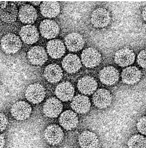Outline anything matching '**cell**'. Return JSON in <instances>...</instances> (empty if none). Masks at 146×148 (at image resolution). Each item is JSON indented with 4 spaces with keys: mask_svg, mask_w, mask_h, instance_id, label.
<instances>
[{
    "mask_svg": "<svg viewBox=\"0 0 146 148\" xmlns=\"http://www.w3.org/2000/svg\"><path fill=\"white\" fill-rule=\"evenodd\" d=\"M63 105L58 99L52 97L48 99L43 106L44 114L47 117L54 118L58 117L62 112Z\"/></svg>",
    "mask_w": 146,
    "mask_h": 148,
    "instance_id": "cell-5",
    "label": "cell"
},
{
    "mask_svg": "<svg viewBox=\"0 0 146 148\" xmlns=\"http://www.w3.org/2000/svg\"><path fill=\"white\" fill-rule=\"evenodd\" d=\"M65 45L70 51L75 52L82 49L84 44V40L78 33L73 32L66 35L64 39Z\"/></svg>",
    "mask_w": 146,
    "mask_h": 148,
    "instance_id": "cell-13",
    "label": "cell"
},
{
    "mask_svg": "<svg viewBox=\"0 0 146 148\" xmlns=\"http://www.w3.org/2000/svg\"><path fill=\"white\" fill-rule=\"evenodd\" d=\"M102 57L100 53L92 47L84 50L81 55V60L86 67L93 68L98 66L101 62Z\"/></svg>",
    "mask_w": 146,
    "mask_h": 148,
    "instance_id": "cell-2",
    "label": "cell"
},
{
    "mask_svg": "<svg viewBox=\"0 0 146 148\" xmlns=\"http://www.w3.org/2000/svg\"><path fill=\"white\" fill-rule=\"evenodd\" d=\"M41 14L47 18H51L56 16L60 11V6L57 1H43L40 5Z\"/></svg>",
    "mask_w": 146,
    "mask_h": 148,
    "instance_id": "cell-26",
    "label": "cell"
},
{
    "mask_svg": "<svg viewBox=\"0 0 146 148\" xmlns=\"http://www.w3.org/2000/svg\"><path fill=\"white\" fill-rule=\"evenodd\" d=\"M45 94V91L42 85L34 83L28 87L26 90L25 96L29 102L34 104H38L44 99Z\"/></svg>",
    "mask_w": 146,
    "mask_h": 148,
    "instance_id": "cell-3",
    "label": "cell"
},
{
    "mask_svg": "<svg viewBox=\"0 0 146 148\" xmlns=\"http://www.w3.org/2000/svg\"><path fill=\"white\" fill-rule=\"evenodd\" d=\"M32 108L27 102L22 101H17L12 106L11 112L16 119L22 121L27 119L30 116Z\"/></svg>",
    "mask_w": 146,
    "mask_h": 148,
    "instance_id": "cell-6",
    "label": "cell"
},
{
    "mask_svg": "<svg viewBox=\"0 0 146 148\" xmlns=\"http://www.w3.org/2000/svg\"><path fill=\"white\" fill-rule=\"evenodd\" d=\"M30 3L34 5H38L40 4V1H30Z\"/></svg>",
    "mask_w": 146,
    "mask_h": 148,
    "instance_id": "cell-34",
    "label": "cell"
},
{
    "mask_svg": "<svg viewBox=\"0 0 146 148\" xmlns=\"http://www.w3.org/2000/svg\"><path fill=\"white\" fill-rule=\"evenodd\" d=\"M136 127L139 132L146 136V116H143L139 120L136 124Z\"/></svg>",
    "mask_w": 146,
    "mask_h": 148,
    "instance_id": "cell-28",
    "label": "cell"
},
{
    "mask_svg": "<svg viewBox=\"0 0 146 148\" xmlns=\"http://www.w3.org/2000/svg\"><path fill=\"white\" fill-rule=\"evenodd\" d=\"M135 59L133 51L128 48H124L118 50L115 53L114 61L121 67H125L132 64Z\"/></svg>",
    "mask_w": 146,
    "mask_h": 148,
    "instance_id": "cell-11",
    "label": "cell"
},
{
    "mask_svg": "<svg viewBox=\"0 0 146 148\" xmlns=\"http://www.w3.org/2000/svg\"><path fill=\"white\" fill-rule=\"evenodd\" d=\"M60 125L64 129L68 130L75 128L78 123V118L77 114L70 110L63 112L59 119Z\"/></svg>",
    "mask_w": 146,
    "mask_h": 148,
    "instance_id": "cell-15",
    "label": "cell"
},
{
    "mask_svg": "<svg viewBox=\"0 0 146 148\" xmlns=\"http://www.w3.org/2000/svg\"><path fill=\"white\" fill-rule=\"evenodd\" d=\"M55 93L60 100L63 101H67L73 99L74 93V88L69 82H62L57 86Z\"/></svg>",
    "mask_w": 146,
    "mask_h": 148,
    "instance_id": "cell-17",
    "label": "cell"
},
{
    "mask_svg": "<svg viewBox=\"0 0 146 148\" xmlns=\"http://www.w3.org/2000/svg\"><path fill=\"white\" fill-rule=\"evenodd\" d=\"M26 2L25 1H15L14 2V3L15 4H16L17 5H24L25 4V3Z\"/></svg>",
    "mask_w": 146,
    "mask_h": 148,
    "instance_id": "cell-33",
    "label": "cell"
},
{
    "mask_svg": "<svg viewBox=\"0 0 146 148\" xmlns=\"http://www.w3.org/2000/svg\"><path fill=\"white\" fill-rule=\"evenodd\" d=\"M78 142L81 148H97L99 143L96 135L88 131H84L80 134Z\"/></svg>",
    "mask_w": 146,
    "mask_h": 148,
    "instance_id": "cell-21",
    "label": "cell"
},
{
    "mask_svg": "<svg viewBox=\"0 0 146 148\" xmlns=\"http://www.w3.org/2000/svg\"><path fill=\"white\" fill-rule=\"evenodd\" d=\"M44 74L46 79L51 83L59 82L63 76L62 71L60 67L56 64H51L45 68Z\"/></svg>",
    "mask_w": 146,
    "mask_h": 148,
    "instance_id": "cell-25",
    "label": "cell"
},
{
    "mask_svg": "<svg viewBox=\"0 0 146 148\" xmlns=\"http://www.w3.org/2000/svg\"><path fill=\"white\" fill-rule=\"evenodd\" d=\"M91 104L89 98L87 96L78 95L72 99L71 103V108L77 113L84 114L90 109Z\"/></svg>",
    "mask_w": 146,
    "mask_h": 148,
    "instance_id": "cell-16",
    "label": "cell"
},
{
    "mask_svg": "<svg viewBox=\"0 0 146 148\" xmlns=\"http://www.w3.org/2000/svg\"><path fill=\"white\" fill-rule=\"evenodd\" d=\"M110 17L109 12L103 8H98L92 13L91 21L95 27L102 28L107 26L110 21Z\"/></svg>",
    "mask_w": 146,
    "mask_h": 148,
    "instance_id": "cell-7",
    "label": "cell"
},
{
    "mask_svg": "<svg viewBox=\"0 0 146 148\" xmlns=\"http://www.w3.org/2000/svg\"><path fill=\"white\" fill-rule=\"evenodd\" d=\"M19 34L22 41L28 44H32L36 42L39 37L38 32L36 27L30 24L23 26Z\"/></svg>",
    "mask_w": 146,
    "mask_h": 148,
    "instance_id": "cell-14",
    "label": "cell"
},
{
    "mask_svg": "<svg viewBox=\"0 0 146 148\" xmlns=\"http://www.w3.org/2000/svg\"><path fill=\"white\" fill-rule=\"evenodd\" d=\"M18 15L16 4L12 2H8L4 8L0 9V17L3 21L11 23L15 21Z\"/></svg>",
    "mask_w": 146,
    "mask_h": 148,
    "instance_id": "cell-24",
    "label": "cell"
},
{
    "mask_svg": "<svg viewBox=\"0 0 146 148\" xmlns=\"http://www.w3.org/2000/svg\"><path fill=\"white\" fill-rule=\"evenodd\" d=\"M46 48L49 55L54 59L61 58L64 54L66 51L63 42L57 39L49 41L47 44Z\"/></svg>",
    "mask_w": 146,
    "mask_h": 148,
    "instance_id": "cell-22",
    "label": "cell"
},
{
    "mask_svg": "<svg viewBox=\"0 0 146 148\" xmlns=\"http://www.w3.org/2000/svg\"><path fill=\"white\" fill-rule=\"evenodd\" d=\"M137 62L141 66L146 69V49L139 53L137 56Z\"/></svg>",
    "mask_w": 146,
    "mask_h": 148,
    "instance_id": "cell-29",
    "label": "cell"
},
{
    "mask_svg": "<svg viewBox=\"0 0 146 148\" xmlns=\"http://www.w3.org/2000/svg\"><path fill=\"white\" fill-rule=\"evenodd\" d=\"M77 86L81 93L85 95H91L96 90L97 84L94 78L87 76L79 79Z\"/></svg>",
    "mask_w": 146,
    "mask_h": 148,
    "instance_id": "cell-20",
    "label": "cell"
},
{
    "mask_svg": "<svg viewBox=\"0 0 146 148\" xmlns=\"http://www.w3.org/2000/svg\"><path fill=\"white\" fill-rule=\"evenodd\" d=\"M128 148H146V138L140 134L132 136L127 142Z\"/></svg>",
    "mask_w": 146,
    "mask_h": 148,
    "instance_id": "cell-27",
    "label": "cell"
},
{
    "mask_svg": "<svg viewBox=\"0 0 146 148\" xmlns=\"http://www.w3.org/2000/svg\"><path fill=\"white\" fill-rule=\"evenodd\" d=\"M142 16L143 20L146 22V6L143 10L142 12Z\"/></svg>",
    "mask_w": 146,
    "mask_h": 148,
    "instance_id": "cell-32",
    "label": "cell"
},
{
    "mask_svg": "<svg viewBox=\"0 0 146 148\" xmlns=\"http://www.w3.org/2000/svg\"><path fill=\"white\" fill-rule=\"evenodd\" d=\"M18 16L22 23L30 24L33 23L36 20L37 14L36 9L32 5L25 4L20 8Z\"/></svg>",
    "mask_w": 146,
    "mask_h": 148,
    "instance_id": "cell-18",
    "label": "cell"
},
{
    "mask_svg": "<svg viewBox=\"0 0 146 148\" xmlns=\"http://www.w3.org/2000/svg\"><path fill=\"white\" fill-rule=\"evenodd\" d=\"M92 100L94 104L100 109H104L109 106L112 101V96L108 90L101 88L97 90L93 94Z\"/></svg>",
    "mask_w": 146,
    "mask_h": 148,
    "instance_id": "cell-10",
    "label": "cell"
},
{
    "mask_svg": "<svg viewBox=\"0 0 146 148\" xmlns=\"http://www.w3.org/2000/svg\"><path fill=\"white\" fill-rule=\"evenodd\" d=\"M118 71L111 66H107L102 69L99 74L101 82L106 85H111L118 81L119 77Z\"/></svg>",
    "mask_w": 146,
    "mask_h": 148,
    "instance_id": "cell-12",
    "label": "cell"
},
{
    "mask_svg": "<svg viewBox=\"0 0 146 148\" xmlns=\"http://www.w3.org/2000/svg\"><path fill=\"white\" fill-rule=\"evenodd\" d=\"M22 46V42L18 36L9 33L5 35L1 40V47L5 53H15L18 51Z\"/></svg>",
    "mask_w": 146,
    "mask_h": 148,
    "instance_id": "cell-1",
    "label": "cell"
},
{
    "mask_svg": "<svg viewBox=\"0 0 146 148\" xmlns=\"http://www.w3.org/2000/svg\"><path fill=\"white\" fill-rule=\"evenodd\" d=\"M5 139L4 135L1 134L0 136V148H3L5 144Z\"/></svg>",
    "mask_w": 146,
    "mask_h": 148,
    "instance_id": "cell-31",
    "label": "cell"
},
{
    "mask_svg": "<svg viewBox=\"0 0 146 148\" xmlns=\"http://www.w3.org/2000/svg\"><path fill=\"white\" fill-rule=\"evenodd\" d=\"M29 61L32 64L36 66H41L47 60V55L44 49L39 46L32 47L27 53Z\"/></svg>",
    "mask_w": 146,
    "mask_h": 148,
    "instance_id": "cell-8",
    "label": "cell"
},
{
    "mask_svg": "<svg viewBox=\"0 0 146 148\" xmlns=\"http://www.w3.org/2000/svg\"><path fill=\"white\" fill-rule=\"evenodd\" d=\"M62 64L64 70L70 73H75L82 67L79 58L77 55L73 54L67 55L63 59Z\"/></svg>",
    "mask_w": 146,
    "mask_h": 148,
    "instance_id": "cell-19",
    "label": "cell"
},
{
    "mask_svg": "<svg viewBox=\"0 0 146 148\" xmlns=\"http://www.w3.org/2000/svg\"><path fill=\"white\" fill-rule=\"evenodd\" d=\"M0 130L2 132L6 128L8 125V120L5 115L2 113L0 114Z\"/></svg>",
    "mask_w": 146,
    "mask_h": 148,
    "instance_id": "cell-30",
    "label": "cell"
},
{
    "mask_svg": "<svg viewBox=\"0 0 146 148\" xmlns=\"http://www.w3.org/2000/svg\"><path fill=\"white\" fill-rule=\"evenodd\" d=\"M39 29L42 36L47 39L56 37L58 35L60 29L57 23L54 21L45 19L40 23Z\"/></svg>",
    "mask_w": 146,
    "mask_h": 148,
    "instance_id": "cell-9",
    "label": "cell"
},
{
    "mask_svg": "<svg viewBox=\"0 0 146 148\" xmlns=\"http://www.w3.org/2000/svg\"><path fill=\"white\" fill-rule=\"evenodd\" d=\"M44 136L46 141L50 145H55L62 140L64 134L59 125L52 124L48 126L44 132Z\"/></svg>",
    "mask_w": 146,
    "mask_h": 148,
    "instance_id": "cell-4",
    "label": "cell"
},
{
    "mask_svg": "<svg viewBox=\"0 0 146 148\" xmlns=\"http://www.w3.org/2000/svg\"><path fill=\"white\" fill-rule=\"evenodd\" d=\"M121 77L123 83L128 85H133L140 80L141 73L136 67L130 66L125 68L123 71Z\"/></svg>",
    "mask_w": 146,
    "mask_h": 148,
    "instance_id": "cell-23",
    "label": "cell"
}]
</instances>
